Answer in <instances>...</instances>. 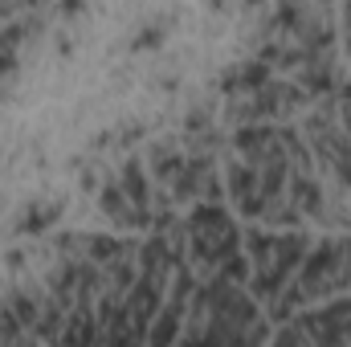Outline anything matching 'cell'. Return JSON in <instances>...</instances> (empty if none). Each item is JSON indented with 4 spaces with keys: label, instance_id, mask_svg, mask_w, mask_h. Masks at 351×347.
<instances>
[{
    "label": "cell",
    "instance_id": "cell-1",
    "mask_svg": "<svg viewBox=\"0 0 351 347\" xmlns=\"http://www.w3.org/2000/svg\"><path fill=\"white\" fill-rule=\"evenodd\" d=\"M351 286V237L339 241H319L315 250H306V258L298 265L294 282L269 302V319H290L298 307L319 302V298H335L339 290Z\"/></svg>",
    "mask_w": 351,
    "mask_h": 347
},
{
    "label": "cell",
    "instance_id": "cell-2",
    "mask_svg": "<svg viewBox=\"0 0 351 347\" xmlns=\"http://www.w3.org/2000/svg\"><path fill=\"white\" fill-rule=\"evenodd\" d=\"M245 258L254 265V302H274L290 278L298 274V265L306 258V233H262L250 229L245 237Z\"/></svg>",
    "mask_w": 351,
    "mask_h": 347
},
{
    "label": "cell",
    "instance_id": "cell-3",
    "mask_svg": "<svg viewBox=\"0 0 351 347\" xmlns=\"http://www.w3.org/2000/svg\"><path fill=\"white\" fill-rule=\"evenodd\" d=\"M241 254V229L221 204H196L188 217V258L208 274H217L229 258Z\"/></svg>",
    "mask_w": 351,
    "mask_h": 347
},
{
    "label": "cell",
    "instance_id": "cell-4",
    "mask_svg": "<svg viewBox=\"0 0 351 347\" xmlns=\"http://www.w3.org/2000/svg\"><path fill=\"white\" fill-rule=\"evenodd\" d=\"M306 147H311V160H323L327 172L339 180V188L351 192V139L339 127V115H335V102H319L315 115L306 119Z\"/></svg>",
    "mask_w": 351,
    "mask_h": 347
},
{
    "label": "cell",
    "instance_id": "cell-5",
    "mask_svg": "<svg viewBox=\"0 0 351 347\" xmlns=\"http://www.w3.org/2000/svg\"><path fill=\"white\" fill-rule=\"evenodd\" d=\"M225 192L233 196V204H237L241 217H262V180H258V168L250 160H241V156L229 160Z\"/></svg>",
    "mask_w": 351,
    "mask_h": 347
},
{
    "label": "cell",
    "instance_id": "cell-6",
    "mask_svg": "<svg viewBox=\"0 0 351 347\" xmlns=\"http://www.w3.org/2000/svg\"><path fill=\"white\" fill-rule=\"evenodd\" d=\"M274 82V66H265L262 58H254V62H241V66H233L225 78H221V90L225 94H241V98H250V94H258Z\"/></svg>",
    "mask_w": 351,
    "mask_h": 347
},
{
    "label": "cell",
    "instance_id": "cell-7",
    "mask_svg": "<svg viewBox=\"0 0 351 347\" xmlns=\"http://www.w3.org/2000/svg\"><path fill=\"white\" fill-rule=\"evenodd\" d=\"M119 184H123V192H127V200H131V208L147 221L152 217V184H147V176H143V160H127L123 164V172H119Z\"/></svg>",
    "mask_w": 351,
    "mask_h": 347
},
{
    "label": "cell",
    "instance_id": "cell-8",
    "mask_svg": "<svg viewBox=\"0 0 351 347\" xmlns=\"http://www.w3.org/2000/svg\"><path fill=\"white\" fill-rule=\"evenodd\" d=\"M98 204H102V213L114 217L119 225H147V221L127 204V192H123L119 180H102V188H98Z\"/></svg>",
    "mask_w": 351,
    "mask_h": 347
},
{
    "label": "cell",
    "instance_id": "cell-9",
    "mask_svg": "<svg viewBox=\"0 0 351 347\" xmlns=\"http://www.w3.org/2000/svg\"><path fill=\"white\" fill-rule=\"evenodd\" d=\"M58 213H62L58 204H49V208H45V204H29V213L16 221V229H21V233H41V229H49V225L58 221Z\"/></svg>",
    "mask_w": 351,
    "mask_h": 347
},
{
    "label": "cell",
    "instance_id": "cell-10",
    "mask_svg": "<svg viewBox=\"0 0 351 347\" xmlns=\"http://www.w3.org/2000/svg\"><path fill=\"white\" fill-rule=\"evenodd\" d=\"M335 115H339V127H343V135L351 139V78H339V90H335Z\"/></svg>",
    "mask_w": 351,
    "mask_h": 347
},
{
    "label": "cell",
    "instance_id": "cell-11",
    "mask_svg": "<svg viewBox=\"0 0 351 347\" xmlns=\"http://www.w3.org/2000/svg\"><path fill=\"white\" fill-rule=\"evenodd\" d=\"M269 347H311V344H306V335L298 331V323H286V327L274 335V344Z\"/></svg>",
    "mask_w": 351,
    "mask_h": 347
},
{
    "label": "cell",
    "instance_id": "cell-12",
    "mask_svg": "<svg viewBox=\"0 0 351 347\" xmlns=\"http://www.w3.org/2000/svg\"><path fill=\"white\" fill-rule=\"evenodd\" d=\"M160 37H164V21H152V25H143V29H139V37H135V45L143 49V45H156Z\"/></svg>",
    "mask_w": 351,
    "mask_h": 347
},
{
    "label": "cell",
    "instance_id": "cell-13",
    "mask_svg": "<svg viewBox=\"0 0 351 347\" xmlns=\"http://www.w3.org/2000/svg\"><path fill=\"white\" fill-rule=\"evenodd\" d=\"M335 16H339V25H343V53L351 58V4H343Z\"/></svg>",
    "mask_w": 351,
    "mask_h": 347
}]
</instances>
